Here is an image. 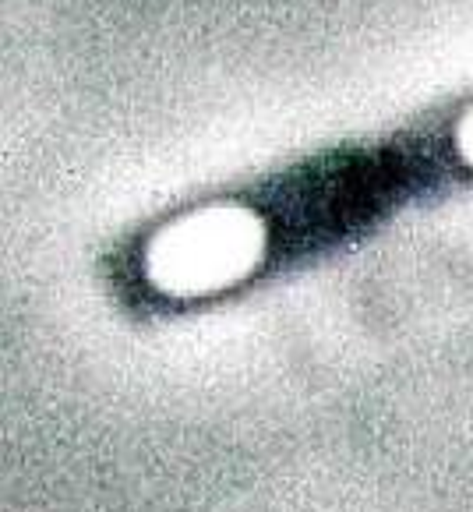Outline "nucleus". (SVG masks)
<instances>
[{"label": "nucleus", "mask_w": 473, "mask_h": 512, "mask_svg": "<svg viewBox=\"0 0 473 512\" xmlns=\"http://www.w3.org/2000/svg\"><path fill=\"white\" fill-rule=\"evenodd\" d=\"M459 152H463L466 163H473V113L463 121V128H459Z\"/></svg>", "instance_id": "2"}, {"label": "nucleus", "mask_w": 473, "mask_h": 512, "mask_svg": "<svg viewBox=\"0 0 473 512\" xmlns=\"http://www.w3.org/2000/svg\"><path fill=\"white\" fill-rule=\"evenodd\" d=\"M265 244V223L248 205H205L152 237L145 276L166 297L219 294L262 262Z\"/></svg>", "instance_id": "1"}]
</instances>
